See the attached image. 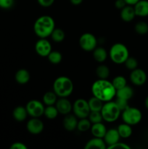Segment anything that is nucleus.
Masks as SVG:
<instances>
[{"mask_svg":"<svg viewBox=\"0 0 148 149\" xmlns=\"http://www.w3.org/2000/svg\"><path fill=\"white\" fill-rule=\"evenodd\" d=\"M91 93L93 96L104 103L112 100L115 96L116 90L112 82L107 79H98L91 85Z\"/></svg>","mask_w":148,"mask_h":149,"instance_id":"obj_1","label":"nucleus"},{"mask_svg":"<svg viewBox=\"0 0 148 149\" xmlns=\"http://www.w3.org/2000/svg\"><path fill=\"white\" fill-rule=\"evenodd\" d=\"M55 29V20L49 15H42L35 21L33 31L37 36L41 39H46L50 36Z\"/></svg>","mask_w":148,"mask_h":149,"instance_id":"obj_2","label":"nucleus"},{"mask_svg":"<svg viewBox=\"0 0 148 149\" xmlns=\"http://www.w3.org/2000/svg\"><path fill=\"white\" fill-rule=\"evenodd\" d=\"M53 91L59 97H67L73 91V83L67 77H57L53 83Z\"/></svg>","mask_w":148,"mask_h":149,"instance_id":"obj_3","label":"nucleus"},{"mask_svg":"<svg viewBox=\"0 0 148 149\" xmlns=\"http://www.w3.org/2000/svg\"><path fill=\"white\" fill-rule=\"evenodd\" d=\"M109 55L114 63L123 64L129 57V52L126 45L122 43H115L110 47Z\"/></svg>","mask_w":148,"mask_h":149,"instance_id":"obj_4","label":"nucleus"},{"mask_svg":"<svg viewBox=\"0 0 148 149\" xmlns=\"http://www.w3.org/2000/svg\"><path fill=\"white\" fill-rule=\"evenodd\" d=\"M100 112L102 116L103 120L109 123H112L118 119L121 111L118 107L115 101L110 100L104 102Z\"/></svg>","mask_w":148,"mask_h":149,"instance_id":"obj_5","label":"nucleus"},{"mask_svg":"<svg viewBox=\"0 0 148 149\" xmlns=\"http://www.w3.org/2000/svg\"><path fill=\"white\" fill-rule=\"evenodd\" d=\"M122 119L124 123L131 125H136L141 122L142 113L139 109L128 106L126 109L122 111Z\"/></svg>","mask_w":148,"mask_h":149,"instance_id":"obj_6","label":"nucleus"},{"mask_svg":"<svg viewBox=\"0 0 148 149\" xmlns=\"http://www.w3.org/2000/svg\"><path fill=\"white\" fill-rule=\"evenodd\" d=\"M73 111L74 115L78 119L88 117L90 113V109L88 101L82 98L77 99L73 104Z\"/></svg>","mask_w":148,"mask_h":149,"instance_id":"obj_7","label":"nucleus"},{"mask_svg":"<svg viewBox=\"0 0 148 149\" xmlns=\"http://www.w3.org/2000/svg\"><path fill=\"white\" fill-rule=\"evenodd\" d=\"M79 45L83 50L91 52L97 47V39L92 33H84L80 37Z\"/></svg>","mask_w":148,"mask_h":149,"instance_id":"obj_8","label":"nucleus"},{"mask_svg":"<svg viewBox=\"0 0 148 149\" xmlns=\"http://www.w3.org/2000/svg\"><path fill=\"white\" fill-rule=\"evenodd\" d=\"M28 114L31 117L39 118L44 115V104L42 102L37 100H31L27 103L26 106Z\"/></svg>","mask_w":148,"mask_h":149,"instance_id":"obj_9","label":"nucleus"},{"mask_svg":"<svg viewBox=\"0 0 148 149\" xmlns=\"http://www.w3.org/2000/svg\"><path fill=\"white\" fill-rule=\"evenodd\" d=\"M129 77L132 84L136 86H142L145 84L147 79V76L145 71L138 68L131 71Z\"/></svg>","mask_w":148,"mask_h":149,"instance_id":"obj_10","label":"nucleus"},{"mask_svg":"<svg viewBox=\"0 0 148 149\" xmlns=\"http://www.w3.org/2000/svg\"><path fill=\"white\" fill-rule=\"evenodd\" d=\"M35 50L39 56L47 57L52 51V45L47 39L41 38L35 45Z\"/></svg>","mask_w":148,"mask_h":149,"instance_id":"obj_11","label":"nucleus"},{"mask_svg":"<svg viewBox=\"0 0 148 149\" xmlns=\"http://www.w3.org/2000/svg\"><path fill=\"white\" fill-rule=\"evenodd\" d=\"M26 128L30 134L38 135L43 131L44 123L39 118L32 117V119L27 122Z\"/></svg>","mask_w":148,"mask_h":149,"instance_id":"obj_12","label":"nucleus"},{"mask_svg":"<svg viewBox=\"0 0 148 149\" xmlns=\"http://www.w3.org/2000/svg\"><path fill=\"white\" fill-rule=\"evenodd\" d=\"M57 109L59 113L62 115H66L71 113L73 109V105L67 97H59L57 99L55 103Z\"/></svg>","mask_w":148,"mask_h":149,"instance_id":"obj_13","label":"nucleus"},{"mask_svg":"<svg viewBox=\"0 0 148 149\" xmlns=\"http://www.w3.org/2000/svg\"><path fill=\"white\" fill-rule=\"evenodd\" d=\"M136 16L145 17L148 16V0H139L133 5Z\"/></svg>","mask_w":148,"mask_h":149,"instance_id":"obj_14","label":"nucleus"},{"mask_svg":"<svg viewBox=\"0 0 148 149\" xmlns=\"http://www.w3.org/2000/svg\"><path fill=\"white\" fill-rule=\"evenodd\" d=\"M120 138V135H119L117 129H110L108 130H107V132L103 138V140L105 142L106 145L109 146H111L118 142Z\"/></svg>","mask_w":148,"mask_h":149,"instance_id":"obj_15","label":"nucleus"},{"mask_svg":"<svg viewBox=\"0 0 148 149\" xmlns=\"http://www.w3.org/2000/svg\"><path fill=\"white\" fill-rule=\"evenodd\" d=\"M135 17H136V14H135L133 6L127 4L122 10H120V17L124 22L129 23V22L132 21Z\"/></svg>","mask_w":148,"mask_h":149,"instance_id":"obj_16","label":"nucleus"},{"mask_svg":"<svg viewBox=\"0 0 148 149\" xmlns=\"http://www.w3.org/2000/svg\"><path fill=\"white\" fill-rule=\"evenodd\" d=\"M65 116L63 119L64 128L68 131L75 130L77 128V124H78V119L76 116L70 113Z\"/></svg>","mask_w":148,"mask_h":149,"instance_id":"obj_17","label":"nucleus"},{"mask_svg":"<svg viewBox=\"0 0 148 149\" xmlns=\"http://www.w3.org/2000/svg\"><path fill=\"white\" fill-rule=\"evenodd\" d=\"M90 130H91V132L93 136L96 137V138H103L107 132L105 126L102 122L92 124Z\"/></svg>","mask_w":148,"mask_h":149,"instance_id":"obj_18","label":"nucleus"},{"mask_svg":"<svg viewBox=\"0 0 148 149\" xmlns=\"http://www.w3.org/2000/svg\"><path fill=\"white\" fill-rule=\"evenodd\" d=\"M106 143L103 138H92L90 141L86 143V144L84 146L85 149H91V148H98V149H105Z\"/></svg>","mask_w":148,"mask_h":149,"instance_id":"obj_19","label":"nucleus"},{"mask_svg":"<svg viewBox=\"0 0 148 149\" xmlns=\"http://www.w3.org/2000/svg\"><path fill=\"white\" fill-rule=\"evenodd\" d=\"M115 96L117 97L129 100L133 96V90L131 87L126 84L125 87L116 90Z\"/></svg>","mask_w":148,"mask_h":149,"instance_id":"obj_20","label":"nucleus"},{"mask_svg":"<svg viewBox=\"0 0 148 149\" xmlns=\"http://www.w3.org/2000/svg\"><path fill=\"white\" fill-rule=\"evenodd\" d=\"M15 79L18 84H25L28 82L30 80V74L26 69L21 68L16 72Z\"/></svg>","mask_w":148,"mask_h":149,"instance_id":"obj_21","label":"nucleus"},{"mask_svg":"<svg viewBox=\"0 0 148 149\" xmlns=\"http://www.w3.org/2000/svg\"><path fill=\"white\" fill-rule=\"evenodd\" d=\"M12 116L17 122H23L26 120L28 116L26 108L23 106H17L13 111Z\"/></svg>","mask_w":148,"mask_h":149,"instance_id":"obj_22","label":"nucleus"},{"mask_svg":"<svg viewBox=\"0 0 148 149\" xmlns=\"http://www.w3.org/2000/svg\"><path fill=\"white\" fill-rule=\"evenodd\" d=\"M93 57L98 63H103L107 58V52L104 48L99 47L93 50Z\"/></svg>","mask_w":148,"mask_h":149,"instance_id":"obj_23","label":"nucleus"},{"mask_svg":"<svg viewBox=\"0 0 148 149\" xmlns=\"http://www.w3.org/2000/svg\"><path fill=\"white\" fill-rule=\"evenodd\" d=\"M117 130L120 135V138H128L132 135V128L131 125L123 122L121 125H118Z\"/></svg>","mask_w":148,"mask_h":149,"instance_id":"obj_24","label":"nucleus"},{"mask_svg":"<svg viewBox=\"0 0 148 149\" xmlns=\"http://www.w3.org/2000/svg\"><path fill=\"white\" fill-rule=\"evenodd\" d=\"M103 103L104 102L102 101L101 100L93 96L88 101L90 111H100L102 108L103 104H104Z\"/></svg>","mask_w":148,"mask_h":149,"instance_id":"obj_25","label":"nucleus"},{"mask_svg":"<svg viewBox=\"0 0 148 149\" xmlns=\"http://www.w3.org/2000/svg\"><path fill=\"white\" fill-rule=\"evenodd\" d=\"M57 100V95L55 92H47L43 96V103L46 106H53Z\"/></svg>","mask_w":148,"mask_h":149,"instance_id":"obj_26","label":"nucleus"},{"mask_svg":"<svg viewBox=\"0 0 148 149\" xmlns=\"http://www.w3.org/2000/svg\"><path fill=\"white\" fill-rule=\"evenodd\" d=\"M96 74L100 79H107L110 76V69L105 65H100L96 68Z\"/></svg>","mask_w":148,"mask_h":149,"instance_id":"obj_27","label":"nucleus"},{"mask_svg":"<svg viewBox=\"0 0 148 149\" xmlns=\"http://www.w3.org/2000/svg\"><path fill=\"white\" fill-rule=\"evenodd\" d=\"M58 112L56 106H46V107L44 109V115L49 119H54L57 116Z\"/></svg>","mask_w":148,"mask_h":149,"instance_id":"obj_28","label":"nucleus"},{"mask_svg":"<svg viewBox=\"0 0 148 149\" xmlns=\"http://www.w3.org/2000/svg\"><path fill=\"white\" fill-rule=\"evenodd\" d=\"M91 123L89 120V119L84 118V119H80V120L78 121L76 129H78V130L80 132H86L91 128Z\"/></svg>","mask_w":148,"mask_h":149,"instance_id":"obj_29","label":"nucleus"},{"mask_svg":"<svg viewBox=\"0 0 148 149\" xmlns=\"http://www.w3.org/2000/svg\"><path fill=\"white\" fill-rule=\"evenodd\" d=\"M49 62L52 64H59L62 61V55L58 51H51L47 56Z\"/></svg>","mask_w":148,"mask_h":149,"instance_id":"obj_30","label":"nucleus"},{"mask_svg":"<svg viewBox=\"0 0 148 149\" xmlns=\"http://www.w3.org/2000/svg\"><path fill=\"white\" fill-rule=\"evenodd\" d=\"M52 39L55 42H61L65 39V32L60 29H55L50 35Z\"/></svg>","mask_w":148,"mask_h":149,"instance_id":"obj_31","label":"nucleus"},{"mask_svg":"<svg viewBox=\"0 0 148 149\" xmlns=\"http://www.w3.org/2000/svg\"><path fill=\"white\" fill-rule=\"evenodd\" d=\"M111 82L116 90L125 87L126 84H127L126 78L123 77V76H117V77H115L113 79Z\"/></svg>","mask_w":148,"mask_h":149,"instance_id":"obj_32","label":"nucleus"},{"mask_svg":"<svg viewBox=\"0 0 148 149\" xmlns=\"http://www.w3.org/2000/svg\"><path fill=\"white\" fill-rule=\"evenodd\" d=\"M135 31L139 35H145L148 33V24L145 21H139L134 26Z\"/></svg>","mask_w":148,"mask_h":149,"instance_id":"obj_33","label":"nucleus"},{"mask_svg":"<svg viewBox=\"0 0 148 149\" xmlns=\"http://www.w3.org/2000/svg\"><path fill=\"white\" fill-rule=\"evenodd\" d=\"M87 118L91 124L99 123V122H102V121L103 120L102 116L100 111H90Z\"/></svg>","mask_w":148,"mask_h":149,"instance_id":"obj_34","label":"nucleus"},{"mask_svg":"<svg viewBox=\"0 0 148 149\" xmlns=\"http://www.w3.org/2000/svg\"><path fill=\"white\" fill-rule=\"evenodd\" d=\"M124 64L127 69L130 70V71H133V70L138 68L139 63H138L137 60L135 58H133V57H129L126 59V61H125Z\"/></svg>","mask_w":148,"mask_h":149,"instance_id":"obj_35","label":"nucleus"},{"mask_svg":"<svg viewBox=\"0 0 148 149\" xmlns=\"http://www.w3.org/2000/svg\"><path fill=\"white\" fill-rule=\"evenodd\" d=\"M128 101L129 100H125V99L123 98H120V97H117L115 101V103H116V105L118 106V107L120 109V110L123 111L124 109H126V108L129 106V103H128Z\"/></svg>","mask_w":148,"mask_h":149,"instance_id":"obj_36","label":"nucleus"},{"mask_svg":"<svg viewBox=\"0 0 148 149\" xmlns=\"http://www.w3.org/2000/svg\"><path fill=\"white\" fill-rule=\"evenodd\" d=\"M14 4V0H0V7L2 9H10Z\"/></svg>","mask_w":148,"mask_h":149,"instance_id":"obj_37","label":"nucleus"},{"mask_svg":"<svg viewBox=\"0 0 148 149\" xmlns=\"http://www.w3.org/2000/svg\"><path fill=\"white\" fill-rule=\"evenodd\" d=\"M107 148H125V149H130V146L127 145L126 143L121 142H117L113 144L111 146H107Z\"/></svg>","mask_w":148,"mask_h":149,"instance_id":"obj_38","label":"nucleus"},{"mask_svg":"<svg viewBox=\"0 0 148 149\" xmlns=\"http://www.w3.org/2000/svg\"><path fill=\"white\" fill-rule=\"evenodd\" d=\"M37 2L39 5L44 7H49L53 4L55 0H37Z\"/></svg>","mask_w":148,"mask_h":149,"instance_id":"obj_39","label":"nucleus"},{"mask_svg":"<svg viewBox=\"0 0 148 149\" xmlns=\"http://www.w3.org/2000/svg\"><path fill=\"white\" fill-rule=\"evenodd\" d=\"M27 146L21 142H15L10 146V149H27Z\"/></svg>","mask_w":148,"mask_h":149,"instance_id":"obj_40","label":"nucleus"},{"mask_svg":"<svg viewBox=\"0 0 148 149\" xmlns=\"http://www.w3.org/2000/svg\"><path fill=\"white\" fill-rule=\"evenodd\" d=\"M126 5H127V4L125 1V0H116L115 1V6L118 10H122Z\"/></svg>","mask_w":148,"mask_h":149,"instance_id":"obj_41","label":"nucleus"},{"mask_svg":"<svg viewBox=\"0 0 148 149\" xmlns=\"http://www.w3.org/2000/svg\"><path fill=\"white\" fill-rule=\"evenodd\" d=\"M139 0H125V1L126 2V4L128 5H132L133 6L136 2H138Z\"/></svg>","mask_w":148,"mask_h":149,"instance_id":"obj_42","label":"nucleus"},{"mask_svg":"<svg viewBox=\"0 0 148 149\" xmlns=\"http://www.w3.org/2000/svg\"><path fill=\"white\" fill-rule=\"evenodd\" d=\"M70 1H71V3L73 4V5L77 6L81 4V3H82L83 0H70Z\"/></svg>","mask_w":148,"mask_h":149,"instance_id":"obj_43","label":"nucleus"},{"mask_svg":"<svg viewBox=\"0 0 148 149\" xmlns=\"http://www.w3.org/2000/svg\"><path fill=\"white\" fill-rule=\"evenodd\" d=\"M145 107H146V109H148V96L146 97V99H145Z\"/></svg>","mask_w":148,"mask_h":149,"instance_id":"obj_44","label":"nucleus"}]
</instances>
